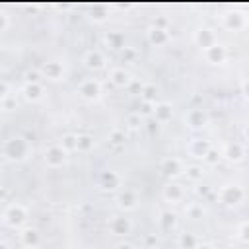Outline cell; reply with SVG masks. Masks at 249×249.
Listing matches in <instances>:
<instances>
[{"mask_svg": "<svg viewBox=\"0 0 249 249\" xmlns=\"http://www.w3.org/2000/svg\"><path fill=\"white\" fill-rule=\"evenodd\" d=\"M136 56V51L132 49V47H124L123 49V53H121V58L124 60V62H128V60H132Z\"/></svg>", "mask_w": 249, "mask_h": 249, "instance_id": "ab89813d", "label": "cell"}, {"mask_svg": "<svg viewBox=\"0 0 249 249\" xmlns=\"http://www.w3.org/2000/svg\"><path fill=\"white\" fill-rule=\"evenodd\" d=\"M185 175H187V179H191V181H202V177H204V171H202V167L200 165H187V169H185Z\"/></svg>", "mask_w": 249, "mask_h": 249, "instance_id": "d6a6232c", "label": "cell"}, {"mask_svg": "<svg viewBox=\"0 0 249 249\" xmlns=\"http://www.w3.org/2000/svg\"><path fill=\"white\" fill-rule=\"evenodd\" d=\"M171 117H173V109H171V105H169V103H165V101L156 103V109H154V119H156L160 124L169 123V121H171Z\"/></svg>", "mask_w": 249, "mask_h": 249, "instance_id": "ac0fdd59", "label": "cell"}, {"mask_svg": "<svg viewBox=\"0 0 249 249\" xmlns=\"http://www.w3.org/2000/svg\"><path fill=\"white\" fill-rule=\"evenodd\" d=\"M105 43L111 47V49H124V35L121 31H109L105 35Z\"/></svg>", "mask_w": 249, "mask_h": 249, "instance_id": "484cf974", "label": "cell"}, {"mask_svg": "<svg viewBox=\"0 0 249 249\" xmlns=\"http://www.w3.org/2000/svg\"><path fill=\"white\" fill-rule=\"evenodd\" d=\"M146 37H148V41H150L154 47H161V45H165V43L169 41L167 29H160V27H154V25L146 31Z\"/></svg>", "mask_w": 249, "mask_h": 249, "instance_id": "e0dca14e", "label": "cell"}, {"mask_svg": "<svg viewBox=\"0 0 249 249\" xmlns=\"http://www.w3.org/2000/svg\"><path fill=\"white\" fill-rule=\"evenodd\" d=\"M163 198L167 202H181L185 198V189L179 183H169L163 187Z\"/></svg>", "mask_w": 249, "mask_h": 249, "instance_id": "5bb4252c", "label": "cell"}, {"mask_svg": "<svg viewBox=\"0 0 249 249\" xmlns=\"http://www.w3.org/2000/svg\"><path fill=\"white\" fill-rule=\"evenodd\" d=\"M202 54H204V60H206V62H210V64H222V62L226 60V56H228V51H226L224 45L214 43L212 47L204 49Z\"/></svg>", "mask_w": 249, "mask_h": 249, "instance_id": "9c48e42d", "label": "cell"}, {"mask_svg": "<svg viewBox=\"0 0 249 249\" xmlns=\"http://www.w3.org/2000/svg\"><path fill=\"white\" fill-rule=\"evenodd\" d=\"M105 56H103V53L101 51H97V49H91V51H88L86 54H84V64L89 68V70H101L103 66H105Z\"/></svg>", "mask_w": 249, "mask_h": 249, "instance_id": "7c38bea8", "label": "cell"}, {"mask_svg": "<svg viewBox=\"0 0 249 249\" xmlns=\"http://www.w3.org/2000/svg\"><path fill=\"white\" fill-rule=\"evenodd\" d=\"M187 124L193 126V128H198L202 124H206V115L202 109H191L187 113Z\"/></svg>", "mask_w": 249, "mask_h": 249, "instance_id": "7402d4cb", "label": "cell"}, {"mask_svg": "<svg viewBox=\"0 0 249 249\" xmlns=\"http://www.w3.org/2000/svg\"><path fill=\"white\" fill-rule=\"evenodd\" d=\"M243 138L249 142V124H245V126H243Z\"/></svg>", "mask_w": 249, "mask_h": 249, "instance_id": "c3c4849f", "label": "cell"}, {"mask_svg": "<svg viewBox=\"0 0 249 249\" xmlns=\"http://www.w3.org/2000/svg\"><path fill=\"white\" fill-rule=\"evenodd\" d=\"M109 80H111L117 88H128V86L132 84V76H130V72L124 70V68H113V70L109 72Z\"/></svg>", "mask_w": 249, "mask_h": 249, "instance_id": "4fadbf2b", "label": "cell"}, {"mask_svg": "<svg viewBox=\"0 0 249 249\" xmlns=\"http://www.w3.org/2000/svg\"><path fill=\"white\" fill-rule=\"evenodd\" d=\"M237 237L245 243H249V222H243L237 226Z\"/></svg>", "mask_w": 249, "mask_h": 249, "instance_id": "d590c367", "label": "cell"}, {"mask_svg": "<svg viewBox=\"0 0 249 249\" xmlns=\"http://www.w3.org/2000/svg\"><path fill=\"white\" fill-rule=\"evenodd\" d=\"M241 91H243L245 97H249V80H245V82L241 84Z\"/></svg>", "mask_w": 249, "mask_h": 249, "instance_id": "7dc6e473", "label": "cell"}, {"mask_svg": "<svg viewBox=\"0 0 249 249\" xmlns=\"http://www.w3.org/2000/svg\"><path fill=\"white\" fill-rule=\"evenodd\" d=\"M144 245H146L148 249L158 247V237H156V233H146V235H144Z\"/></svg>", "mask_w": 249, "mask_h": 249, "instance_id": "f35d334b", "label": "cell"}, {"mask_svg": "<svg viewBox=\"0 0 249 249\" xmlns=\"http://www.w3.org/2000/svg\"><path fill=\"white\" fill-rule=\"evenodd\" d=\"M158 222H160L161 230L169 231V230H173V228H175V224H177V214H175V212H171V210H163V212L160 214Z\"/></svg>", "mask_w": 249, "mask_h": 249, "instance_id": "d4e9b609", "label": "cell"}, {"mask_svg": "<svg viewBox=\"0 0 249 249\" xmlns=\"http://www.w3.org/2000/svg\"><path fill=\"white\" fill-rule=\"evenodd\" d=\"M196 249H214V247H212L210 243H200V245H198Z\"/></svg>", "mask_w": 249, "mask_h": 249, "instance_id": "681fc988", "label": "cell"}, {"mask_svg": "<svg viewBox=\"0 0 249 249\" xmlns=\"http://www.w3.org/2000/svg\"><path fill=\"white\" fill-rule=\"evenodd\" d=\"M43 78L41 70H27L25 72V84H39Z\"/></svg>", "mask_w": 249, "mask_h": 249, "instance_id": "e575fe53", "label": "cell"}, {"mask_svg": "<svg viewBox=\"0 0 249 249\" xmlns=\"http://www.w3.org/2000/svg\"><path fill=\"white\" fill-rule=\"evenodd\" d=\"M160 167H161V171H163L167 177H177V175H181V173L185 171L183 161H181L179 158H165V160H161Z\"/></svg>", "mask_w": 249, "mask_h": 249, "instance_id": "8fae6325", "label": "cell"}, {"mask_svg": "<svg viewBox=\"0 0 249 249\" xmlns=\"http://www.w3.org/2000/svg\"><path fill=\"white\" fill-rule=\"evenodd\" d=\"M29 156H31V146H29V142H27L23 136L16 134V136H10V138L4 140L2 158H4L6 161H16V163H19V161H25Z\"/></svg>", "mask_w": 249, "mask_h": 249, "instance_id": "6da1fadb", "label": "cell"}, {"mask_svg": "<svg viewBox=\"0 0 249 249\" xmlns=\"http://www.w3.org/2000/svg\"><path fill=\"white\" fill-rule=\"evenodd\" d=\"M218 198H220V202H224L228 206H235L245 198V191L239 185H224L218 191Z\"/></svg>", "mask_w": 249, "mask_h": 249, "instance_id": "3957f363", "label": "cell"}, {"mask_svg": "<svg viewBox=\"0 0 249 249\" xmlns=\"http://www.w3.org/2000/svg\"><path fill=\"white\" fill-rule=\"evenodd\" d=\"M142 126H144V117H142L140 113H130V115L126 117V128H128V130L136 132V130H140Z\"/></svg>", "mask_w": 249, "mask_h": 249, "instance_id": "f1b7e54d", "label": "cell"}, {"mask_svg": "<svg viewBox=\"0 0 249 249\" xmlns=\"http://www.w3.org/2000/svg\"><path fill=\"white\" fill-rule=\"evenodd\" d=\"M21 249H39V247H25V245H23Z\"/></svg>", "mask_w": 249, "mask_h": 249, "instance_id": "f907efd6", "label": "cell"}, {"mask_svg": "<svg viewBox=\"0 0 249 249\" xmlns=\"http://www.w3.org/2000/svg\"><path fill=\"white\" fill-rule=\"evenodd\" d=\"M224 25L228 29H231V31H237V29H241L245 25V18L239 12H228L224 16Z\"/></svg>", "mask_w": 249, "mask_h": 249, "instance_id": "44dd1931", "label": "cell"}, {"mask_svg": "<svg viewBox=\"0 0 249 249\" xmlns=\"http://www.w3.org/2000/svg\"><path fill=\"white\" fill-rule=\"evenodd\" d=\"M210 191H212V189H210V187H206V185H202V187H198V189H196V193H198V195H202V196L210 195Z\"/></svg>", "mask_w": 249, "mask_h": 249, "instance_id": "bcb514c9", "label": "cell"}, {"mask_svg": "<svg viewBox=\"0 0 249 249\" xmlns=\"http://www.w3.org/2000/svg\"><path fill=\"white\" fill-rule=\"evenodd\" d=\"M19 239L25 247H39V233L37 230L33 228H25L21 233H19Z\"/></svg>", "mask_w": 249, "mask_h": 249, "instance_id": "cb8c5ba5", "label": "cell"}, {"mask_svg": "<svg viewBox=\"0 0 249 249\" xmlns=\"http://www.w3.org/2000/svg\"><path fill=\"white\" fill-rule=\"evenodd\" d=\"M95 140L89 134H78V152H89L93 148Z\"/></svg>", "mask_w": 249, "mask_h": 249, "instance_id": "1f68e13d", "label": "cell"}, {"mask_svg": "<svg viewBox=\"0 0 249 249\" xmlns=\"http://www.w3.org/2000/svg\"><path fill=\"white\" fill-rule=\"evenodd\" d=\"M138 202H140L138 193L132 191V189H124V191H121V193L117 195V204H119V208L124 210V212L134 210V208L138 206Z\"/></svg>", "mask_w": 249, "mask_h": 249, "instance_id": "52a82bcc", "label": "cell"}, {"mask_svg": "<svg viewBox=\"0 0 249 249\" xmlns=\"http://www.w3.org/2000/svg\"><path fill=\"white\" fill-rule=\"evenodd\" d=\"M41 74H43V78H47L51 82H58L64 76V66L58 60H49L41 66Z\"/></svg>", "mask_w": 249, "mask_h": 249, "instance_id": "ba28073f", "label": "cell"}, {"mask_svg": "<svg viewBox=\"0 0 249 249\" xmlns=\"http://www.w3.org/2000/svg\"><path fill=\"white\" fill-rule=\"evenodd\" d=\"M66 160H68V152L60 144H53L45 150V163L49 167H60L66 163Z\"/></svg>", "mask_w": 249, "mask_h": 249, "instance_id": "277c9868", "label": "cell"}, {"mask_svg": "<svg viewBox=\"0 0 249 249\" xmlns=\"http://www.w3.org/2000/svg\"><path fill=\"white\" fill-rule=\"evenodd\" d=\"M210 148H212L210 142L204 140V138H193V140L189 142V154H191L193 158H204Z\"/></svg>", "mask_w": 249, "mask_h": 249, "instance_id": "2e32d148", "label": "cell"}, {"mask_svg": "<svg viewBox=\"0 0 249 249\" xmlns=\"http://www.w3.org/2000/svg\"><path fill=\"white\" fill-rule=\"evenodd\" d=\"M109 142H113V144H124V140H126V134H124V130L123 128H113L111 132H109Z\"/></svg>", "mask_w": 249, "mask_h": 249, "instance_id": "836d02e7", "label": "cell"}, {"mask_svg": "<svg viewBox=\"0 0 249 249\" xmlns=\"http://www.w3.org/2000/svg\"><path fill=\"white\" fill-rule=\"evenodd\" d=\"M148 128H150V132H154V130L160 128V123H158L154 117H150V119H148Z\"/></svg>", "mask_w": 249, "mask_h": 249, "instance_id": "ee69618b", "label": "cell"}, {"mask_svg": "<svg viewBox=\"0 0 249 249\" xmlns=\"http://www.w3.org/2000/svg\"><path fill=\"white\" fill-rule=\"evenodd\" d=\"M21 93H23V97H25L27 101L35 103V101H41V99H43L45 88H43L41 82H39V84H25L23 89H21Z\"/></svg>", "mask_w": 249, "mask_h": 249, "instance_id": "9a60e30c", "label": "cell"}, {"mask_svg": "<svg viewBox=\"0 0 249 249\" xmlns=\"http://www.w3.org/2000/svg\"><path fill=\"white\" fill-rule=\"evenodd\" d=\"M99 185L105 191H115L121 185V177L117 175V171H111V169L109 171H103L101 177H99Z\"/></svg>", "mask_w": 249, "mask_h": 249, "instance_id": "d6986e66", "label": "cell"}, {"mask_svg": "<svg viewBox=\"0 0 249 249\" xmlns=\"http://www.w3.org/2000/svg\"><path fill=\"white\" fill-rule=\"evenodd\" d=\"M154 27L167 29V19H165V18H156V19H154Z\"/></svg>", "mask_w": 249, "mask_h": 249, "instance_id": "7bdbcfd3", "label": "cell"}, {"mask_svg": "<svg viewBox=\"0 0 249 249\" xmlns=\"http://www.w3.org/2000/svg\"><path fill=\"white\" fill-rule=\"evenodd\" d=\"M8 23H10V18L6 12H0V31H6L8 29Z\"/></svg>", "mask_w": 249, "mask_h": 249, "instance_id": "b9f144b4", "label": "cell"}, {"mask_svg": "<svg viewBox=\"0 0 249 249\" xmlns=\"http://www.w3.org/2000/svg\"><path fill=\"white\" fill-rule=\"evenodd\" d=\"M177 245H179V249H196L200 243H198V237H196L195 233L185 231V233H179Z\"/></svg>", "mask_w": 249, "mask_h": 249, "instance_id": "603a6c76", "label": "cell"}, {"mask_svg": "<svg viewBox=\"0 0 249 249\" xmlns=\"http://www.w3.org/2000/svg\"><path fill=\"white\" fill-rule=\"evenodd\" d=\"M27 216H29V212H27V208H25L23 204L12 202V204H8V206L4 208V212H2V222H4L6 226H10V228H21V226L25 224Z\"/></svg>", "mask_w": 249, "mask_h": 249, "instance_id": "7a4b0ae2", "label": "cell"}, {"mask_svg": "<svg viewBox=\"0 0 249 249\" xmlns=\"http://www.w3.org/2000/svg\"><path fill=\"white\" fill-rule=\"evenodd\" d=\"M58 144H60L68 154H70V152H76V150H78V134H64Z\"/></svg>", "mask_w": 249, "mask_h": 249, "instance_id": "f546056e", "label": "cell"}, {"mask_svg": "<svg viewBox=\"0 0 249 249\" xmlns=\"http://www.w3.org/2000/svg\"><path fill=\"white\" fill-rule=\"evenodd\" d=\"M107 226H109V231L113 235H128L132 231V222L126 216H121V214L111 216L109 222H107Z\"/></svg>", "mask_w": 249, "mask_h": 249, "instance_id": "8992f818", "label": "cell"}, {"mask_svg": "<svg viewBox=\"0 0 249 249\" xmlns=\"http://www.w3.org/2000/svg\"><path fill=\"white\" fill-rule=\"evenodd\" d=\"M243 156H245V148L239 142H230L224 150V158L230 160V161H241Z\"/></svg>", "mask_w": 249, "mask_h": 249, "instance_id": "ffe728a7", "label": "cell"}, {"mask_svg": "<svg viewBox=\"0 0 249 249\" xmlns=\"http://www.w3.org/2000/svg\"><path fill=\"white\" fill-rule=\"evenodd\" d=\"M115 249H134V245H130L128 241H119V243L115 245Z\"/></svg>", "mask_w": 249, "mask_h": 249, "instance_id": "f6af8a7d", "label": "cell"}, {"mask_svg": "<svg viewBox=\"0 0 249 249\" xmlns=\"http://www.w3.org/2000/svg\"><path fill=\"white\" fill-rule=\"evenodd\" d=\"M107 16H109V10L103 4H95L89 8V19H93V21H105Z\"/></svg>", "mask_w": 249, "mask_h": 249, "instance_id": "83f0119b", "label": "cell"}, {"mask_svg": "<svg viewBox=\"0 0 249 249\" xmlns=\"http://www.w3.org/2000/svg\"><path fill=\"white\" fill-rule=\"evenodd\" d=\"M206 163H210V165H216L218 161H220V154H218V150H214V148H210L208 150V154L202 158Z\"/></svg>", "mask_w": 249, "mask_h": 249, "instance_id": "8d00e7d4", "label": "cell"}, {"mask_svg": "<svg viewBox=\"0 0 249 249\" xmlns=\"http://www.w3.org/2000/svg\"><path fill=\"white\" fill-rule=\"evenodd\" d=\"M185 214H187V218H191V220H198V218L204 216V208H202V204H198V202H189V204L185 206Z\"/></svg>", "mask_w": 249, "mask_h": 249, "instance_id": "4dcf8cb0", "label": "cell"}, {"mask_svg": "<svg viewBox=\"0 0 249 249\" xmlns=\"http://www.w3.org/2000/svg\"><path fill=\"white\" fill-rule=\"evenodd\" d=\"M0 103H2V111H12V109H16V99H14V97L0 99Z\"/></svg>", "mask_w": 249, "mask_h": 249, "instance_id": "60d3db41", "label": "cell"}, {"mask_svg": "<svg viewBox=\"0 0 249 249\" xmlns=\"http://www.w3.org/2000/svg\"><path fill=\"white\" fill-rule=\"evenodd\" d=\"M154 109H156V103H144L142 101V107H140V115L142 117H154Z\"/></svg>", "mask_w": 249, "mask_h": 249, "instance_id": "74e56055", "label": "cell"}, {"mask_svg": "<svg viewBox=\"0 0 249 249\" xmlns=\"http://www.w3.org/2000/svg\"><path fill=\"white\" fill-rule=\"evenodd\" d=\"M78 93L88 99V101H97L101 97V82L95 80V78H89V80H84L80 86H78Z\"/></svg>", "mask_w": 249, "mask_h": 249, "instance_id": "5b68a950", "label": "cell"}, {"mask_svg": "<svg viewBox=\"0 0 249 249\" xmlns=\"http://www.w3.org/2000/svg\"><path fill=\"white\" fill-rule=\"evenodd\" d=\"M156 95H158V88L154 84H144L140 88V97L144 103H156Z\"/></svg>", "mask_w": 249, "mask_h": 249, "instance_id": "4316f807", "label": "cell"}, {"mask_svg": "<svg viewBox=\"0 0 249 249\" xmlns=\"http://www.w3.org/2000/svg\"><path fill=\"white\" fill-rule=\"evenodd\" d=\"M195 43L204 51V49L212 47V45L218 43V41H216V35H214V31H212L210 27H200V29L195 31Z\"/></svg>", "mask_w": 249, "mask_h": 249, "instance_id": "30bf717a", "label": "cell"}]
</instances>
